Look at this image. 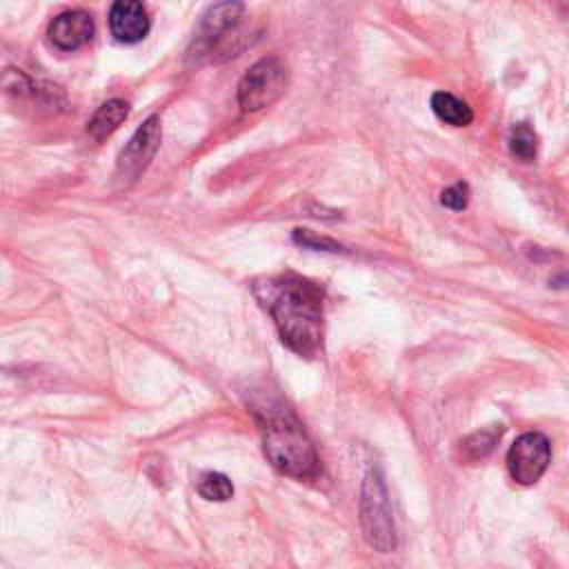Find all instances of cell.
<instances>
[{
	"instance_id": "6da1fadb",
	"label": "cell",
	"mask_w": 569,
	"mask_h": 569,
	"mask_svg": "<svg viewBox=\"0 0 569 569\" xmlns=\"http://www.w3.org/2000/svg\"><path fill=\"white\" fill-rule=\"evenodd\" d=\"M253 289L271 313L280 340L298 356H313L322 342V291L293 273L269 278Z\"/></svg>"
},
{
	"instance_id": "7a4b0ae2",
	"label": "cell",
	"mask_w": 569,
	"mask_h": 569,
	"mask_svg": "<svg viewBox=\"0 0 569 569\" xmlns=\"http://www.w3.org/2000/svg\"><path fill=\"white\" fill-rule=\"evenodd\" d=\"M262 449L271 467L289 478L313 480L320 473L313 442L289 413H269L262 427Z\"/></svg>"
},
{
	"instance_id": "3957f363",
	"label": "cell",
	"mask_w": 569,
	"mask_h": 569,
	"mask_svg": "<svg viewBox=\"0 0 569 569\" xmlns=\"http://www.w3.org/2000/svg\"><path fill=\"white\" fill-rule=\"evenodd\" d=\"M360 527L371 549L389 553L398 547V533L382 469L369 465L360 489Z\"/></svg>"
},
{
	"instance_id": "277c9868",
	"label": "cell",
	"mask_w": 569,
	"mask_h": 569,
	"mask_svg": "<svg viewBox=\"0 0 569 569\" xmlns=\"http://www.w3.org/2000/svg\"><path fill=\"white\" fill-rule=\"evenodd\" d=\"M287 89V64L276 58H262L238 82V104L244 111H260L273 104Z\"/></svg>"
},
{
	"instance_id": "5b68a950",
	"label": "cell",
	"mask_w": 569,
	"mask_h": 569,
	"mask_svg": "<svg viewBox=\"0 0 569 569\" xmlns=\"http://www.w3.org/2000/svg\"><path fill=\"white\" fill-rule=\"evenodd\" d=\"M160 140H162L160 118L149 116L136 129V133L129 138V142L124 144V149L118 156L116 171H113V182L118 189L131 187L144 173V169L153 160L156 151L160 149Z\"/></svg>"
},
{
	"instance_id": "8992f818",
	"label": "cell",
	"mask_w": 569,
	"mask_h": 569,
	"mask_svg": "<svg viewBox=\"0 0 569 569\" xmlns=\"http://www.w3.org/2000/svg\"><path fill=\"white\" fill-rule=\"evenodd\" d=\"M244 7L240 2H220V4H211L202 20H200V29L198 36L193 40L196 47V56H204L211 53V58L216 53H224V56H233L229 49V40H240L242 36L238 33V22L242 18Z\"/></svg>"
},
{
	"instance_id": "52a82bcc",
	"label": "cell",
	"mask_w": 569,
	"mask_h": 569,
	"mask_svg": "<svg viewBox=\"0 0 569 569\" xmlns=\"http://www.w3.org/2000/svg\"><path fill=\"white\" fill-rule=\"evenodd\" d=\"M551 460V445L545 433L527 431L507 451V471L518 485H533L542 478Z\"/></svg>"
},
{
	"instance_id": "ba28073f",
	"label": "cell",
	"mask_w": 569,
	"mask_h": 569,
	"mask_svg": "<svg viewBox=\"0 0 569 569\" xmlns=\"http://www.w3.org/2000/svg\"><path fill=\"white\" fill-rule=\"evenodd\" d=\"M96 33L93 18L82 9H69L58 13L49 24V40L60 51H76L91 42Z\"/></svg>"
},
{
	"instance_id": "9c48e42d",
	"label": "cell",
	"mask_w": 569,
	"mask_h": 569,
	"mask_svg": "<svg viewBox=\"0 0 569 569\" xmlns=\"http://www.w3.org/2000/svg\"><path fill=\"white\" fill-rule=\"evenodd\" d=\"M149 27H151V20L142 2L120 0L111 4L109 29L118 42L136 44L149 33Z\"/></svg>"
},
{
	"instance_id": "30bf717a",
	"label": "cell",
	"mask_w": 569,
	"mask_h": 569,
	"mask_svg": "<svg viewBox=\"0 0 569 569\" xmlns=\"http://www.w3.org/2000/svg\"><path fill=\"white\" fill-rule=\"evenodd\" d=\"M129 116V104L120 98H111L107 102H102L98 107V111L91 116L89 124H87V133L89 138H93L96 142L104 140L107 136H111L120 124L122 120Z\"/></svg>"
},
{
	"instance_id": "8fae6325",
	"label": "cell",
	"mask_w": 569,
	"mask_h": 569,
	"mask_svg": "<svg viewBox=\"0 0 569 569\" xmlns=\"http://www.w3.org/2000/svg\"><path fill=\"white\" fill-rule=\"evenodd\" d=\"M431 109L442 122L451 127H467L473 120V111L469 109V104L447 91H436L431 96Z\"/></svg>"
},
{
	"instance_id": "7c38bea8",
	"label": "cell",
	"mask_w": 569,
	"mask_h": 569,
	"mask_svg": "<svg viewBox=\"0 0 569 569\" xmlns=\"http://www.w3.org/2000/svg\"><path fill=\"white\" fill-rule=\"evenodd\" d=\"M502 436V427L500 425H491V427H485L480 431H473L469 433L462 442H460V456L465 462H478L482 458H487L496 442L500 440Z\"/></svg>"
},
{
	"instance_id": "4fadbf2b",
	"label": "cell",
	"mask_w": 569,
	"mask_h": 569,
	"mask_svg": "<svg viewBox=\"0 0 569 569\" xmlns=\"http://www.w3.org/2000/svg\"><path fill=\"white\" fill-rule=\"evenodd\" d=\"M509 151L522 162H531L538 151V136L527 122H518L509 133Z\"/></svg>"
},
{
	"instance_id": "5bb4252c",
	"label": "cell",
	"mask_w": 569,
	"mask_h": 569,
	"mask_svg": "<svg viewBox=\"0 0 569 569\" xmlns=\"http://www.w3.org/2000/svg\"><path fill=\"white\" fill-rule=\"evenodd\" d=\"M198 493L204 500H213V502H224L233 496V485L224 473L218 471H207L198 478Z\"/></svg>"
},
{
	"instance_id": "9a60e30c",
	"label": "cell",
	"mask_w": 569,
	"mask_h": 569,
	"mask_svg": "<svg viewBox=\"0 0 569 569\" xmlns=\"http://www.w3.org/2000/svg\"><path fill=\"white\" fill-rule=\"evenodd\" d=\"M293 242H296L298 247L313 249V251H329V253L345 251L342 244H338L336 240H331V238H327V236H318L316 231H309V229H296V231H293Z\"/></svg>"
},
{
	"instance_id": "2e32d148",
	"label": "cell",
	"mask_w": 569,
	"mask_h": 569,
	"mask_svg": "<svg viewBox=\"0 0 569 569\" xmlns=\"http://www.w3.org/2000/svg\"><path fill=\"white\" fill-rule=\"evenodd\" d=\"M440 202L453 211H462L469 202V187L465 182H456L451 187H447L442 193H440Z\"/></svg>"
}]
</instances>
